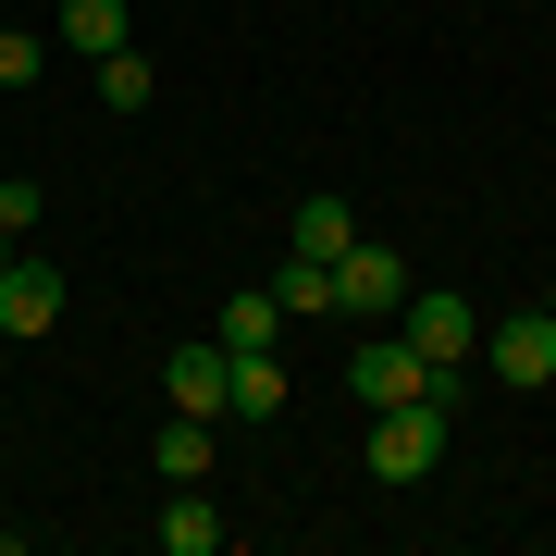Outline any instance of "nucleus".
Listing matches in <instances>:
<instances>
[{"label": "nucleus", "instance_id": "nucleus-18", "mask_svg": "<svg viewBox=\"0 0 556 556\" xmlns=\"http://www.w3.org/2000/svg\"><path fill=\"white\" fill-rule=\"evenodd\" d=\"M544 309H556V285H544Z\"/></svg>", "mask_w": 556, "mask_h": 556}, {"label": "nucleus", "instance_id": "nucleus-14", "mask_svg": "<svg viewBox=\"0 0 556 556\" xmlns=\"http://www.w3.org/2000/svg\"><path fill=\"white\" fill-rule=\"evenodd\" d=\"M346 236H358V211L334 199V186H309V199H298V248H309V260H334Z\"/></svg>", "mask_w": 556, "mask_h": 556}, {"label": "nucleus", "instance_id": "nucleus-1", "mask_svg": "<svg viewBox=\"0 0 556 556\" xmlns=\"http://www.w3.org/2000/svg\"><path fill=\"white\" fill-rule=\"evenodd\" d=\"M358 457H371V482H433L445 470V408H371V433H358Z\"/></svg>", "mask_w": 556, "mask_h": 556}, {"label": "nucleus", "instance_id": "nucleus-16", "mask_svg": "<svg viewBox=\"0 0 556 556\" xmlns=\"http://www.w3.org/2000/svg\"><path fill=\"white\" fill-rule=\"evenodd\" d=\"M38 211H50V186H38V174H13V186H0V223H13V236H25Z\"/></svg>", "mask_w": 556, "mask_h": 556}, {"label": "nucleus", "instance_id": "nucleus-13", "mask_svg": "<svg viewBox=\"0 0 556 556\" xmlns=\"http://www.w3.org/2000/svg\"><path fill=\"white\" fill-rule=\"evenodd\" d=\"M161 482H211V420H199V408L161 420Z\"/></svg>", "mask_w": 556, "mask_h": 556}, {"label": "nucleus", "instance_id": "nucleus-4", "mask_svg": "<svg viewBox=\"0 0 556 556\" xmlns=\"http://www.w3.org/2000/svg\"><path fill=\"white\" fill-rule=\"evenodd\" d=\"M396 334H408L420 358H482V309H470V298H445V285H408Z\"/></svg>", "mask_w": 556, "mask_h": 556}, {"label": "nucleus", "instance_id": "nucleus-7", "mask_svg": "<svg viewBox=\"0 0 556 556\" xmlns=\"http://www.w3.org/2000/svg\"><path fill=\"white\" fill-rule=\"evenodd\" d=\"M124 38H137L124 0H62V13H50V50H75V62H112Z\"/></svg>", "mask_w": 556, "mask_h": 556}, {"label": "nucleus", "instance_id": "nucleus-8", "mask_svg": "<svg viewBox=\"0 0 556 556\" xmlns=\"http://www.w3.org/2000/svg\"><path fill=\"white\" fill-rule=\"evenodd\" d=\"M149 532H161V556H223V519H211V495H199V482H174V507H161Z\"/></svg>", "mask_w": 556, "mask_h": 556}, {"label": "nucleus", "instance_id": "nucleus-2", "mask_svg": "<svg viewBox=\"0 0 556 556\" xmlns=\"http://www.w3.org/2000/svg\"><path fill=\"white\" fill-rule=\"evenodd\" d=\"M334 309L396 321V309H408V260H396V248H371V236H346V248H334Z\"/></svg>", "mask_w": 556, "mask_h": 556}, {"label": "nucleus", "instance_id": "nucleus-10", "mask_svg": "<svg viewBox=\"0 0 556 556\" xmlns=\"http://www.w3.org/2000/svg\"><path fill=\"white\" fill-rule=\"evenodd\" d=\"M273 298H285V321H321V309H334V260H309V248H285V273H273Z\"/></svg>", "mask_w": 556, "mask_h": 556}, {"label": "nucleus", "instance_id": "nucleus-6", "mask_svg": "<svg viewBox=\"0 0 556 556\" xmlns=\"http://www.w3.org/2000/svg\"><path fill=\"white\" fill-rule=\"evenodd\" d=\"M161 383H174V408H199V420H223V396H236V346H223V334H199V346H174V371H161Z\"/></svg>", "mask_w": 556, "mask_h": 556}, {"label": "nucleus", "instance_id": "nucleus-5", "mask_svg": "<svg viewBox=\"0 0 556 556\" xmlns=\"http://www.w3.org/2000/svg\"><path fill=\"white\" fill-rule=\"evenodd\" d=\"M62 298H75L62 260H25L13 248V273H0V334H62Z\"/></svg>", "mask_w": 556, "mask_h": 556}, {"label": "nucleus", "instance_id": "nucleus-3", "mask_svg": "<svg viewBox=\"0 0 556 556\" xmlns=\"http://www.w3.org/2000/svg\"><path fill=\"white\" fill-rule=\"evenodd\" d=\"M482 358H495V383L544 396V383H556V309H507V321H482Z\"/></svg>", "mask_w": 556, "mask_h": 556}, {"label": "nucleus", "instance_id": "nucleus-9", "mask_svg": "<svg viewBox=\"0 0 556 556\" xmlns=\"http://www.w3.org/2000/svg\"><path fill=\"white\" fill-rule=\"evenodd\" d=\"M87 75H100V112H149V100H161V62H149L137 38H124L112 62H87Z\"/></svg>", "mask_w": 556, "mask_h": 556}, {"label": "nucleus", "instance_id": "nucleus-12", "mask_svg": "<svg viewBox=\"0 0 556 556\" xmlns=\"http://www.w3.org/2000/svg\"><path fill=\"white\" fill-rule=\"evenodd\" d=\"M285 408V371H273V346H236V396H223V420H273Z\"/></svg>", "mask_w": 556, "mask_h": 556}, {"label": "nucleus", "instance_id": "nucleus-11", "mask_svg": "<svg viewBox=\"0 0 556 556\" xmlns=\"http://www.w3.org/2000/svg\"><path fill=\"white\" fill-rule=\"evenodd\" d=\"M211 334H223V346H273V334H285V298H273V285H248V298L211 309Z\"/></svg>", "mask_w": 556, "mask_h": 556}, {"label": "nucleus", "instance_id": "nucleus-17", "mask_svg": "<svg viewBox=\"0 0 556 556\" xmlns=\"http://www.w3.org/2000/svg\"><path fill=\"white\" fill-rule=\"evenodd\" d=\"M13 248H25V236H13V223H0V273H13Z\"/></svg>", "mask_w": 556, "mask_h": 556}, {"label": "nucleus", "instance_id": "nucleus-15", "mask_svg": "<svg viewBox=\"0 0 556 556\" xmlns=\"http://www.w3.org/2000/svg\"><path fill=\"white\" fill-rule=\"evenodd\" d=\"M50 75V38H25V25H0V87H38Z\"/></svg>", "mask_w": 556, "mask_h": 556}]
</instances>
